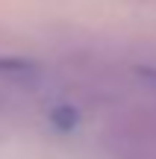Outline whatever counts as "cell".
Instances as JSON below:
<instances>
[]
</instances>
